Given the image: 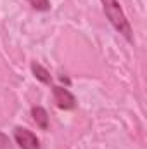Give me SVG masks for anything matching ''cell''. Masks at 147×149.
I'll use <instances>...</instances> for the list:
<instances>
[{"label":"cell","mask_w":147,"mask_h":149,"mask_svg":"<svg viewBox=\"0 0 147 149\" xmlns=\"http://www.w3.org/2000/svg\"><path fill=\"white\" fill-rule=\"evenodd\" d=\"M101 3H102V10H104L106 17L109 19L111 26H112L121 37H125L126 42L133 43V28H132V24H130L126 14L123 12L119 2H118V0H101Z\"/></svg>","instance_id":"6da1fadb"},{"label":"cell","mask_w":147,"mask_h":149,"mask_svg":"<svg viewBox=\"0 0 147 149\" xmlns=\"http://www.w3.org/2000/svg\"><path fill=\"white\" fill-rule=\"evenodd\" d=\"M52 97H54V102L59 109H64V111H73L74 108L78 106V101L74 97V94L66 88V87H61V85H52Z\"/></svg>","instance_id":"7a4b0ae2"},{"label":"cell","mask_w":147,"mask_h":149,"mask_svg":"<svg viewBox=\"0 0 147 149\" xmlns=\"http://www.w3.org/2000/svg\"><path fill=\"white\" fill-rule=\"evenodd\" d=\"M12 137H14V142L21 149H42L40 139L31 130H28L24 127H16L12 132Z\"/></svg>","instance_id":"3957f363"},{"label":"cell","mask_w":147,"mask_h":149,"mask_svg":"<svg viewBox=\"0 0 147 149\" xmlns=\"http://www.w3.org/2000/svg\"><path fill=\"white\" fill-rule=\"evenodd\" d=\"M31 116H33V121L37 123V127L40 130H49V113L45 108L42 106H33L31 108Z\"/></svg>","instance_id":"277c9868"},{"label":"cell","mask_w":147,"mask_h":149,"mask_svg":"<svg viewBox=\"0 0 147 149\" xmlns=\"http://www.w3.org/2000/svg\"><path fill=\"white\" fill-rule=\"evenodd\" d=\"M30 68H31V73H33V76L37 78L38 81H42L45 85H52V74H50V71L47 68H43L37 61H33Z\"/></svg>","instance_id":"5b68a950"},{"label":"cell","mask_w":147,"mask_h":149,"mask_svg":"<svg viewBox=\"0 0 147 149\" xmlns=\"http://www.w3.org/2000/svg\"><path fill=\"white\" fill-rule=\"evenodd\" d=\"M28 3L31 5V9H35L38 12H47L50 10V0H28Z\"/></svg>","instance_id":"8992f818"},{"label":"cell","mask_w":147,"mask_h":149,"mask_svg":"<svg viewBox=\"0 0 147 149\" xmlns=\"http://www.w3.org/2000/svg\"><path fill=\"white\" fill-rule=\"evenodd\" d=\"M10 148H12V142H10L9 135L0 132V149H10Z\"/></svg>","instance_id":"52a82bcc"}]
</instances>
